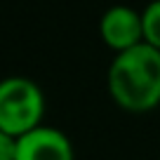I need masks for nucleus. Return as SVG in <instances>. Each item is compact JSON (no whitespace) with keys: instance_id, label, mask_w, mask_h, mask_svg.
I'll return each instance as SVG.
<instances>
[{"instance_id":"1","label":"nucleus","mask_w":160,"mask_h":160,"mask_svg":"<svg viewBox=\"0 0 160 160\" xmlns=\"http://www.w3.org/2000/svg\"><path fill=\"white\" fill-rule=\"evenodd\" d=\"M108 94L122 111L146 113L160 106V50L148 42L120 52L108 66Z\"/></svg>"},{"instance_id":"2","label":"nucleus","mask_w":160,"mask_h":160,"mask_svg":"<svg viewBox=\"0 0 160 160\" xmlns=\"http://www.w3.org/2000/svg\"><path fill=\"white\" fill-rule=\"evenodd\" d=\"M45 108V94L35 80L24 75L0 80V130L10 137L19 139L40 127Z\"/></svg>"},{"instance_id":"3","label":"nucleus","mask_w":160,"mask_h":160,"mask_svg":"<svg viewBox=\"0 0 160 160\" xmlns=\"http://www.w3.org/2000/svg\"><path fill=\"white\" fill-rule=\"evenodd\" d=\"M99 35L101 42L113 54L127 52L144 42V21L141 12L127 5H113L99 19Z\"/></svg>"},{"instance_id":"4","label":"nucleus","mask_w":160,"mask_h":160,"mask_svg":"<svg viewBox=\"0 0 160 160\" xmlns=\"http://www.w3.org/2000/svg\"><path fill=\"white\" fill-rule=\"evenodd\" d=\"M17 160H75V151L61 130L40 125L17 139Z\"/></svg>"},{"instance_id":"5","label":"nucleus","mask_w":160,"mask_h":160,"mask_svg":"<svg viewBox=\"0 0 160 160\" xmlns=\"http://www.w3.org/2000/svg\"><path fill=\"white\" fill-rule=\"evenodd\" d=\"M141 21H144V42L160 50V0H151L141 10Z\"/></svg>"},{"instance_id":"6","label":"nucleus","mask_w":160,"mask_h":160,"mask_svg":"<svg viewBox=\"0 0 160 160\" xmlns=\"http://www.w3.org/2000/svg\"><path fill=\"white\" fill-rule=\"evenodd\" d=\"M0 160H17V139L0 130Z\"/></svg>"}]
</instances>
